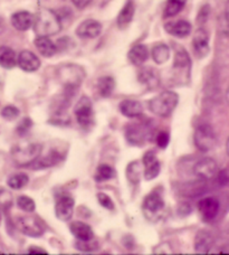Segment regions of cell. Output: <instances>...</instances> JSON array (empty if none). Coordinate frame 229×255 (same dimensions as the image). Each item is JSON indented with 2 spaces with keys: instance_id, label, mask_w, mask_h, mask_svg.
<instances>
[{
  "instance_id": "cell-1",
  "label": "cell",
  "mask_w": 229,
  "mask_h": 255,
  "mask_svg": "<svg viewBox=\"0 0 229 255\" xmlns=\"http://www.w3.org/2000/svg\"><path fill=\"white\" fill-rule=\"evenodd\" d=\"M35 34L38 36H49L56 35L62 29L61 18L54 10L50 9H40L34 16L33 22Z\"/></svg>"
},
{
  "instance_id": "cell-2",
  "label": "cell",
  "mask_w": 229,
  "mask_h": 255,
  "mask_svg": "<svg viewBox=\"0 0 229 255\" xmlns=\"http://www.w3.org/2000/svg\"><path fill=\"white\" fill-rule=\"evenodd\" d=\"M179 103V95L173 91H163L158 97L149 101V109L153 115L167 118L176 110Z\"/></svg>"
},
{
  "instance_id": "cell-3",
  "label": "cell",
  "mask_w": 229,
  "mask_h": 255,
  "mask_svg": "<svg viewBox=\"0 0 229 255\" xmlns=\"http://www.w3.org/2000/svg\"><path fill=\"white\" fill-rule=\"evenodd\" d=\"M58 77L65 88V92L74 94L85 79V72L75 64H66L58 70Z\"/></svg>"
},
{
  "instance_id": "cell-4",
  "label": "cell",
  "mask_w": 229,
  "mask_h": 255,
  "mask_svg": "<svg viewBox=\"0 0 229 255\" xmlns=\"http://www.w3.org/2000/svg\"><path fill=\"white\" fill-rule=\"evenodd\" d=\"M42 150L43 145L40 143L19 144L12 150V159L20 167L30 166L42 154Z\"/></svg>"
},
{
  "instance_id": "cell-5",
  "label": "cell",
  "mask_w": 229,
  "mask_h": 255,
  "mask_svg": "<svg viewBox=\"0 0 229 255\" xmlns=\"http://www.w3.org/2000/svg\"><path fill=\"white\" fill-rule=\"evenodd\" d=\"M153 128L150 122H136L126 127L125 138L127 142L133 145H143L152 139Z\"/></svg>"
},
{
  "instance_id": "cell-6",
  "label": "cell",
  "mask_w": 229,
  "mask_h": 255,
  "mask_svg": "<svg viewBox=\"0 0 229 255\" xmlns=\"http://www.w3.org/2000/svg\"><path fill=\"white\" fill-rule=\"evenodd\" d=\"M74 113L77 122L82 129L86 131L91 130L95 125V117L93 110V103L88 97H82L74 108Z\"/></svg>"
},
{
  "instance_id": "cell-7",
  "label": "cell",
  "mask_w": 229,
  "mask_h": 255,
  "mask_svg": "<svg viewBox=\"0 0 229 255\" xmlns=\"http://www.w3.org/2000/svg\"><path fill=\"white\" fill-rule=\"evenodd\" d=\"M195 144L200 151L207 152L213 150L217 143L214 129L209 125H201L197 128L194 135Z\"/></svg>"
},
{
  "instance_id": "cell-8",
  "label": "cell",
  "mask_w": 229,
  "mask_h": 255,
  "mask_svg": "<svg viewBox=\"0 0 229 255\" xmlns=\"http://www.w3.org/2000/svg\"><path fill=\"white\" fill-rule=\"evenodd\" d=\"M164 207H166V204H164L162 196L158 193L149 194L144 198L143 205H142L144 215L148 217L149 220H154V218H157L160 214H162V212L164 211Z\"/></svg>"
},
{
  "instance_id": "cell-9",
  "label": "cell",
  "mask_w": 229,
  "mask_h": 255,
  "mask_svg": "<svg viewBox=\"0 0 229 255\" xmlns=\"http://www.w3.org/2000/svg\"><path fill=\"white\" fill-rule=\"evenodd\" d=\"M192 172L201 180H209L218 174V165L212 158H201L192 167Z\"/></svg>"
},
{
  "instance_id": "cell-10",
  "label": "cell",
  "mask_w": 229,
  "mask_h": 255,
  "mask_svg": "<svg viewBox=\"0 0 229 255\" xmlns=\"http://www.w3.org/2000/svg\"><path fill=\"white\" fill-rule=\"evenodd\" d=\"M16 225L22 234L30 238H39L44 234V229L37 220L31 216H20L17 217Z\"/></svg>"
},
{
  "instance_id": "cell-11",
  "label": "cell",
  "mask_w": 229,
  "mask_h": 255,
  "mask_svg": "<svg viewBox=\"0 0 229 255\" xmlns=\"http://www.w3.org/2000/svg\"><path fill=\"white\" fill-rule=\"evenodd\" d=\"M75 202L70 195H62L58 197L55 204V215L57 220L62 222H68L73 216L74 213Z\"/></svg>"
},
{
  "instance_id": "cell-12",
  "label": "cell",
  "mask_w": 229,
  "mask_h": 255,
  "mask_svg": "<svg viewBox=\"0 0 229 255\" xmlns=\"http://www.w3.org/2000/svg\"><path fill=\"white\" fill-rule=\"evenodd\" d=\"M221 204L215 197H205L198 203V211L203 220L206 222H212L217 217Z\"/></svg>"
},
{
  "instance_id": "cell-13",
  "label": "cell",
  "mask_w": 229,
  "mask_h": 255,
  "mask_svg": "<svg viewBox=\"0 0 229 255\" xmlns=\"http://www.w3.org/2000/svg\"><path fill=\"white\" fill-rule=\"evenodd\" d=\"M64 157L65 154H63L62 151H58V149H50L45 156H39L29 167H31V169H46V168L58 165Z\"/></svg>"
},
{
  "instance_id": "cell-14",
  "label": "cell",
  "mask_w": 229,
  "mask_h": 255,
  "mask_svg": "<svg viewBox=\"0 0 229 255\" xmlns=\"http://www.w3.org/2000/svg\"><path fill=\"white\" fill-rule=\"evenodd\" d=\"M192 48L197 58H204L209 53V35L204 28L196 30L192 39Z\"/></svg>"
},
{
  "instance_id": "cell-15",
  "label": "cell",
  "mask_w": 229,
  "mask_h": 255,
  "mask_svg": "<svg viewBox=\"0 0 229 255\" xmlns=\"http://www.w3.org/2000/svg\"><path fill=\"white\" fill-rule=\"evenodd\" d=\"M142 163L144 166V177L146 180H152L157 178L160 171H161V165L154 151H148L144 153L142 158Z\"/></svg>"
},
{
  "instance_id": "cell-16",
  "label": "cell",
  "mask_w": 229,
  "mask_h": 255,
  "mask_svg": "<svg viewBox=\"0 0 229 255\" xmlns=\"http://www.w3.org/2000/svg\"><path fill=\"white\" fill-rule=\"evenodd\" d=\"M102 31V25L95 19H86L77 27L76 34L81 38H96Z\"/></svg>"
},
{
  "instance_id": "cell-17",
  "label": "cell",
  "mask_w": 229,
  "mask_h": 255,
  "mask_svg": "<svg viewBox=\"0 0 229 255\" xmlns=\"http://www.w3.org/2000/svg\"><path fill=\"white\" fill-rule=\"evenodd\" d=\"M17 65L25 72H36L40 67V61L33 52L22 51L17 57Z\"/></svg>"
},
{
  "instance_id": "cell-18",
  "label": "cell",
  "mask_w": 229,
  "mask_h": 255,
  "mask_svg": "<svg viewBox=\"0 0 229 255\" xmlns=\"http://www.w3.org/2000/svg\"><path fill=\"white\" fill-rule=\"evenodd\" d=\"M164 29L168 34H170L178 38H185L191 33V24L187 20L170 21L164 26Z\"/></svg>"
},
{
  "instance_id": "cell-19",
  "label": "cell",
  "mask_w": 229,
  "mask_h": 255,
  "mask_svg": "<svg viewBox=\"0 0 229 255\" xmlns=\"http://www.w3.org/2000/svg\"><path fill=\"white\" fill-rule=\"evenodd\" d=\"M214 238L208 231L201 230L196 235L195 239V251L200 254L209 253L214 247Z\"/></svg>"
},
{
  "instance_id": "cell-20",
  "label": "cell",
  "mask_w": 229,
  "mask_h": 255,
  "mask_svg": "<svg viewBox=\"0 0 229 255\" xmlns=\"http://www.w3.org/2000/svg\"><path fill=\"white\" fill-rule=\"evenodd\" d=\"M120 111L123 116L129 119H136L143 113V106L136 100L127 99L120 103Z\"/></svg>"
},
{
  "instance_id": "cell-21",
  "label": "cell",
  "mask_w": 229,
  "mask_h": 255,
  "mask_svg": "<svg viewBox=\"0 0 229 255\" xmlns=\"http://www.w3.org/2000/svg\"><path fill=\"white\" fill-rule=\"evenodd\" d=\"M34 16L29 11H17L11 16V24L17 30L26 31L33 27Z\"/></svg>"
},
{
  "instance_id": "cell-22",
  "label": "cell",
  "mask_w": 229,
  "mask_h": 255,
  "mask_svg": "<svg viewBox=\"0 0 229 255\" xmlns=\"http://www.w3.org/2000/svg\"><path fill=\"white\" fill-rule=\"evenodd\" d=\"M71 233L79 241H89L94 239V232L92 227L84 222L75 221L70 224Z\"/></svg>"
},
{
  "instance_id": "cell-23",
  "label": "cell",
  "mask_w": 229,
  "mask_h": 255,
  "mask_svg": "<svg viewBox=\"0 0 229 255\" xmlns=\"http://www.w3.org/2000/svg\"><path fill=\"white\" fill-rule=\"evenodd\" d=\"M173 68L176 71H181V73H187L189 75L191 68V60L189 54L181 46L176 47L175 62H173Z\"/></svg>"
},
{
  "instance_id": "cell-24",
  "label": "cell",
  "mask_w": 229,
  "mask_h": 255,
  "mask_svg": "<svg viewBox=\"0 0 229 255\" xmlns=\"http://www.w3.org/2000/svg\"><path fill=\"white\" fill-rule=\"evenodd\" d=\"M34 44L36 48H37V51L44 57H52L58 52L57 45L52 39H49V37H46V36H38L35 39Z\"/></svg>"
},
{
  "instance_id": "cell-25",
  "label": "cell",
  "mask_w": 229,
  "mask_h": 255,
  "mask_svg": "<svg viewBox=\"0 0 229 255\" xmlns=\"http://www.w3.org/2000/svg\"><path fill=\"white\" fill-rule=\"evenodd\" d=\"M150 56L149 49L143 44H137L132 47L129 52V60L134 65H142V64L148 61Z\"/></svg>"
},
{
  "instance_id": "cell-26",
  "label": "cell",
  "mask_w": 229,
  "mask_h": 255,
  "mask_svg": "<svg viewBox=\"0 0 229 255\" xmlns=\"http://www.w3.org/2000/svg\"><path fill=\"white\" fill-rule=\"evenodd\" d=\"M134 10L135 7L133 0H127L117 16V25L120 28H125L130 24L132 19H133Z\"/></svg>"
},
{
  "instance_id": "cell-27",
  "label": "cell",
  "mask_w": 229,
  "mask_h": 255,
  "mask_svg": "<svg viewBox=\"0 0 229 255\" xmlns=\"http://www.w3.org/2000/svg\"><path fill=\"white\" fill-rule=\"evenodd\" d=\"M17 65V55L12 48L0 46V66L10 70Z\"/></svg>"
},
{
  "instance_id": "cell-28",
  "label": "cell",
  "mask_w": 229,
  "mask_h": 255,
  "mask_svg": "<svg viewBox=\"0 0 229 255\" xmlns=\"http://www.w3.org/2000/svg\"><path fill=\"white\" fill-rule=\"evenodd\" d=\"M140 83L148 86L149 89H155L160 83V79L153 68H142L139 73Z\"/></svg>"
},
{
  "instance_id": "cell-29",
  "label": "cell",
  "mask_w": 229,
  "mask_h": 255,
  "mask_svg": "<svg viewBox=\"0 0 229 255\" xmlns=\"http://www.w3.org/2000/svg\"><path fill=\"white\" fill-rule=\"evenodd\" d=\"M115 89V81L111 76H103L98 81V91L102 98L111 97Z\"/></svg>"
},
{
  "instance_id": "cell-30",
  "label": "cell",
  "mask_w": 229,
  "mask_h": 255,
  "mask_svg": "<svg viewBox=\"0 0 229 255\" xmlns=\"http://www.w3.org/2000/svg\"><path fill=\"white\" fill-rule=\"evenodd\" d=\"M151 56L157 64L166 63L170 57V48L166 44H157L151 51Z\"/></svg>"
},
{
  "instance_id": "cell-31",
  "label": "cell",
  "mask_w": 229,
  "mask_h": 255,
  "mask_svg": "<svg viewBox=\"0 0 229 255\" xmlns=\"http://www.w3.org/2000/svg\"><path fill=\"white\" fill-rule=\"evenodd\" d=\"M28 183H29L28 176L24 174V172H17V174L11 175L7 179L8 187L13 189V190L22 189L25 187V186H27V184H28Z\"/></svg>"
},
{
  "instance_id": "cell-32",
  "label": "cell",
  "mask_w": 229,
  "mask_h": 255,
  "mask_svg": "<svg viewBox=\"0 0 229 255\" xmlns=\"http://www.w3.org/2000/svg\"><path fill=\"white\" fill-rule=\"evenodd\" d=\"M114 177H115V170H114L111 166L107 165V163H102V165H100L96 168L94 179L98 181V183H103V181L113 179Z\"/></svg>"
},
{
  "instance_id": "cell-33",
  "label": "cell",
  "mask_w": 229,
  "mask_h": 255,
  "mask_svg": "<svg viewBox=\"0 0 229 255\" xmlns=\"http://www.w3.org/2000/svg\"><path fill=\"white\" fill-rule=\"evenodd\" d=\"M141 162L140 161H132L129 163L126 168V178L131 184L137 185L141 180Z\"/></svg>"
},
{
  "instance_id": "cell-34",
  "label": "cell",
  "mask_w": 229,
  "mask_h": 255,
  "mask_svg": "<svg viewBox=\"0 0 229 255\" xmlns=\"http://www.w3.org/2000/svg\"><path fill=\"white\" fill-rule=\"evenodd\" d=\"M187 0H168L163 11V17H173L179 13L186 6Z\"/></svg>"
},
{
  "instance_id": "cell-35",
  "label": "cell",
  "mask_w": 229,
  "mask_h": 255,
  "mask_svg": "<svg viewBox=\"0 0 229 255\" xmlns=\"http://www.w3.org/2000/svg\"><path fill=\"white\" fill-rule=\"evenodd\" d=\"M17 206L19 207L21 211H24L26 213H33L36 209L35 200L25 195L19 196V197L17 198Z\"/></svg>"
},
{
  "instance_id": "cell-36",
  "label": "cell",
  "mask_w": 229,
  "mask_h": 255,
  "mask_svg": "<svg viewBox=\"0 0 229 255\" xmlns=\"http://www.w3.org/2000/svg\"><path fill=\"white\" fill-rule=\"evenodd\" d=\"M20 115L19 109L15 106H6L1 110V117L7 121H13L16 120Z\"/></svg>"
},
{
  "instance_id": "cell-37",
  "label": "cell",
  "mask_w": 229,
  "mask_h": 255,
  "mask_svg": "<svg viewBox=\"0 0 229 255\" xmlns=\"http://www.w3.org/2000/svg\"><path fill=\"white\" fill-rule=\"evenodd\" d=\"M76 248L83 252H91V251H95V250H98L99 244H98V242H96V240H94V239L89 240V241L77 240Z\"/></svg>"
},
{
  "instance_id": "cell-38",
  "label": "cell",
  "mask_w": 229,
  "mask_h": 255,
  "mask_svg": "<svg viewBox=\"0 0 229 255\" xmlns=\"http://www.w3.org/2000/svg\"><path fill=\"white\" fill-rule=\"evenodd\" d=\"M96 197H98L99 203H100V205L103 208L108 209V211H114V208H115V206H114L113 200H112L111 197H110L109 195L104 194V193H99Z\"/></svg>"
},
{
  "instance_id": "cell-39",
  "label": "cell",
  "mask_w": 229,
  "mask_h": 255,
  "mask_svg": "<svg viewBox=\"0 0 229 255\" xmlns=\"http://www.w3.org/2000/svg\"><path fill=\"white\" fill-rule=\"evenodd\" d=\"M31 127H33V121H31L29 118H25V119H22L19 122V125L17 126V133L20 136L25 135L28 133L29 130L31 129Z\"/></svg>"
},
{
  "instance_id": "cell-40",
  "label": "cell",
  "mask_w": 229,
  "mask_h": 255,
  "mask_svg": "<svg viewBox=\"0 0 229 255\" xmlns=\"http://www.w3.org/2000/svg\"><path fill=\"white\" fill-rule=\"evenodd\" d=\"M155 141H157V144L159 148L161 149H166L169 144V141H170V135H169V132L167 131H160L157 134V138H155Z\"/></svg>"
},
{
  "instance_id": "cell-41",
  "label": "cell",
  "mask_w": 229,
  "mask_h": 255,
  "mask_svg": "<svg viewBox=\"0 0 229 255\" xmlns=\"http://www.w3.org/2000/svg\"><path fill=\"white\" fill-rule=\"evenodd\" d=\"M12 203V197L10 193H8L2 188H0V207H2L3 209L8 208L10 206Z\"/></svg>"
},
{
  "instance_id": "cell-42",
  "label": "cell",
  "mask_w": 229,
  "mask_h": 255,
  "mask_svg": "<svg viewBox=\"0 0 229 255\" xmlns=\"http://www.w3.org/2000/svg\"><path fill=\"white\" fill-rule=\"evenodd\" d=\"M209 13H210V7L208 6V4H205V6L201 7V9L198 12V17H197V22H198L199 25H204L205 22L208 20Z\"/></svg>"
},
{
  "instance_id": "cell-43",
  "label": "cell",
  "mask_w": 229,
  "mask_h": 255,
  "mask_svg": "<svg viewBox=\"0 0 229 255\" xmlns=\"http://www.w3.org/2000/svg\"><path fill=\"white\" fill-rule=\"evenodd\" d=\"M221 28H222L224 34L229 36V8L227 9L225 13H224V16L222 17Z\"/></svg>"
},
{
  "instance_id": "cell-44",
  "label": "cell",
  "mask_w": 229,
  "mask_h": 255,
  "mask_svg": "<svg viewBox=\"0 0 229 255\" xmlns=\"http://www.w3.org/2000/svg\"><path fill=\"white\" fill-rule=\"evenodd\" d=\"M218 183L221 186H226L229 184V174L227 170H223L217 175Z\"/></svg>"
},
{
  "instance_id": "cell-45",
  "label": "cell",
  "mask_w": 229,
  "mask_h": 255,
  "mask_svg": "<svg viewBox=\"0 0 229 255\" xmlns=\"http://www.w3.org/2000/svg\"><path fill=\"white\" fill-rule=\"evenodd\" d=\"M91 1L92 0H72V2L74 3V6L79 9H83L85 7H88L91 3Z\"/></svg>"
},
{
  "instance_id": "cell-46",
  "label": "cell",
  "mask_w": 229,
  "mask_h": 255,
  "mask_svg": "<svg viewBox=\"0 0 229 255\" xmlns=\"http://www.w3.org/2000/svg\"><path fill=\"white\" fill-rule=\"evenodd\" d=\"M28 253L29 254H47V252H46L45 250L38 247H30L28 250Z\"/></svg>"
},
{
  "instance_id": "cell-47",
  "label": "cell",
  "mask_w": 229,
  "mask_h": 255,
  "mask_svg": "<svg viewBox=\"0 0 229 255\" xmlns=\"http://www.w3.org/2000/svg\"><path fill=\"white\" fill-rule=\"evenodd\" d=\"M4 28H6V24H4L3 18L0 17V34H2V33H3Z\"/></svg>"
},
{
  "instance_id": "cell-48",
  "label": "cell",
  "mask_w": 229,
  "mask_h": 255,
  "mask_svg": "<svg viewBox=\"0 0 229 255\" xmlns=\"http://www.w3.org/2000/svg\"><path fill=\"white\" fill-rule=\"evenodd\" d=\"M226 101H227V104L229 106V88H228L227 92H226Z\"/></svg>"
},
{
  "instance_id": "cell-49",
  "label": "cell",
  "mask_w": 229,
  "mask_h": 255,
  "mask_svg": "<svg viewBox=\"0 0 229 255\" xmlns=\"http://www.w3.org/2000/svg\"><path fill=\"white\" fill-rule=\"evenodd\" d=\"M226 149H227V153H228V156H229V138H228V140H227V144H226Z\"/></svg>"
},
{
  "instance_id": "cell-50",
  "label": "cell",
  "mask_w": 229,
  "mask_h": 255,
  "mask_svg": "<svg viewBox=\"0 0 229 255\" xmlns=\"http://www.w3.org/2000/svg\"><path fill=\"white\" fill-rule=\"evenodd\" d=\"M1 220H2V216H1V213H0V224H1Z\"/></svg>"
}]
</instances>
